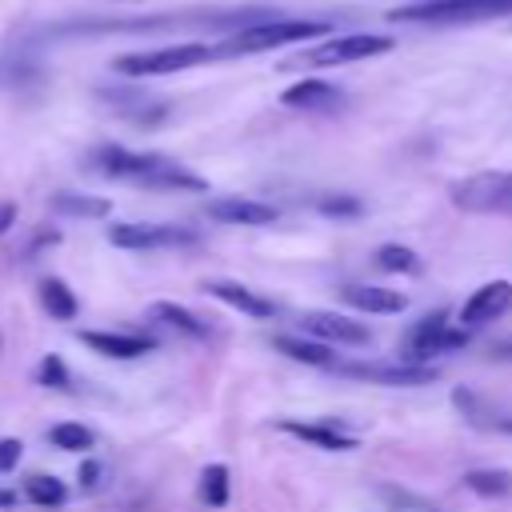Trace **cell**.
Returning <instances> with one entry per match:
<instances>
[{
    "instance_id": "obj_1",
    "label": "cell",
    "mask_w": 512,
    "mask_h": 512,
    "mask_svg": "<svg viewBox=\"0 0 512 512\" xmlns=\"http://www.w3.org/2000/svg\"><path fill=\"white\" fill-rule=\"evenodd\" d=\"M88 168L108 180H128L152 192H208V180L192 168L160 156V152H132L120 144H96L88 152Z\"/></svg>"
},
{
    "instance_id": "obj_2",
    "label": "cell",
    "mask_w": 512,
    "mask_h": 512,
    "mask_svg": "<svg viewBox=\"0 0 512 512\" xmlns=\"http://www.w3.org/2000/svg\"><path fill=\"white\" fill-rule=\"evenodd\" d=\"M332 24L328 20H304V16H268V20H256L240 32H228L220 44H216V60H232V56H256V52H272V48H284V44H300V40H316V36H328Z\"/></svg>"
},
{
    "instance_id": "obj_3",
    "label": "cell",
    "mask_w": 512,
    "mask_h": 512,
    "mask_svg": "<svg viewBox=\"0 0 512 512\" xmlns=\"http://www.w3.org/2000/svg\"><path fill=\"white\" fill-rule=\"evenodd\" d=\"M216 60V44H200V40H188V44H164V48H144V52H124L112 60V68L128 80H144V76H172V72H184V68H200Z\"/></svg>"
},
{
    "instance_id": "obj_4",
    "label": "cell",
    "mask_w": 512,
    "mask_h": 512,
    "mask_svg": "<svg viewBox=\"0 0 512 512\" xmlns=\"http://www.w3.org/2000/svg\"><path fill=\"white\" fill-rule=\"evenodd\" d=\"M512 16V0H416L388 12L396 24H480Z\"/></svg>"
},
{
    "instance_id": "obj_5",
    "label": "cell",
    "mask_w": 512,
    "mask_h": 512,
    "mask_svg": "<svg viewBox=\"0 0 512 512\" xmlns=\"http://www.w3.org/2000/svg\"><path fill=\"white\" fill-rule=\"evenodd\" d=\"M396 40L392 36H376V32H352V36H328L304 52H296L284 68H340V64H356V60H372L392 52Z\"/></svg>"
},
{
    "instance_id": "obj_6",
    "label": "cell",
    "mask_w": 512,
    "mask_h": 512,
    "mask_svg": "<svg viewBox=\"0 0 512 512\" xmlns=\"http://www.w3.org/2000/svg\"><path fill=\"white\" fill-rule=\"evenodd\" d=\"M452 204L472 216H508L512 212V172H476L452 184Z\"/></svg>"
},
{
    "instance_id": "obj_7",
    "label": "cell",
    "mask_w": 512,
    "mask_h": 512,
    "mask_svg": "<svg viewBox=\"0 0 512 512\" xmlns=\"http://www.w3.org/2000/svg\"><path fill=\"white\" fill-rule=\"evenodd\" d=\"M332 368L340 376H352L364 384H384V388H420L440 376L436 364H416V360H336Z\"/></svg>"
},
{
    "instance_id": "obj_8",
    "label": "cell",
    "mask_w": 512,
    "mask_h": 512,
    "mask_svg": "<svg viewBox=\"0 0 512 512\" xmlns=\"http://www.w3.org/2000/svg\"><path fill=\"white\" fill-rule=\"evenodd\" d=\"M108 240L116 248H128V252H156V248H192L200 244V232L188 228V224H112L108 228Z\"/></svg>"
},
{
    "instance_id": "obj_9",
    "label": "cell",
    "mask_w": 512,
    "mask_h": 512,
    "mask_svg": "<svg viewBox=\"0 0 512 512\" xmlns=\"http://www.w3.org/2000/svg\"><path fill=\"white\" fill-rule=\"evenodd\" d=\"M464 344H468V328H448V316L444 312H428V316H420L408 328L404 360L428 364V356H436V352H460Z\"/></svg>"
},
{
    "instance_id": "obj_10",
    "label": "cell",
    "mask_w": 512,
    "mask_h": 512,
    "mask_svg": "<svg viewBox=\"0 0 512 512\" xmlns=\"http://www.w3.org/2000/svg\"><path fill=\"white\" fill-rule=\"evenodd\" d=\"M300 328L324 344H348V348H364L372 344V332L364 320H352V316H340V312H304L300 316Z\"/></svg>"
},
{
    "instance_id": "obj_11",
    "label": "cell",
    "mask_w": 512,
    "mask_h": 512,
    "mask_svg": "<svg viewBox=\"0 0 512 512\" xmlns=\"http://www.w3.org/2000/svg\"><path fill=\"white\" fill-rule=\"evenodd\" d=\"M504 312H512V280H488L464 300L460 320H464V328H480V324L500 320Z\"/></svg>"
},
{
    "instance_id": "obj_12",
    "label": "cell",
    "mask_w": 512,
    "mask_h": 512,
    "mask_svg": "<svg viewBox=\"0 0 512 512\" xmlns=\"http://www.w3.org/2000/svg\"><path fill=\"white\" fill-rule=\"evenodd\" d=\"M204 212H208L216 224H244V228H264V224H276V220H280V208H276V204L248 200V196H220V200H208Z\"/></svg>"
},
{
    "instance_id": "obj_13",
    "label": "cell",
    "mask_w": 512,
    "mask_h": 512,
    "mask_svg": "<svg viewBox=\"0 0 512 512\" xmlns=\"http://www.w3.org/2000/svg\"><path fill=\"white\" fill-rule=\"evenodd\" d=\"M100 96L120 116H128L132 124H144V128H152V124H160L168 116V104L156 100V96H148V92H140V88H100Z\"/></svg>"
},
{
    "instance_id": "obj_14",
    "label": "cell",
    "mask_w": 512,
    "mask_h": 512,
    "mask_svg": "<svg viewBox=\"0 0 512 512\" xmlns=\"http://www.w3.org/2000/svg\"><path fill=\"white\" fill-rule=\"evenodd\" d=\"M280 104H288L296 112H336L344 104V92L328 80H296L280 92Z\"/></svg>"
},
{
    "instance_id": "obj_15",
    "label": "cell",
    "mask_w": 512,
    "mask_h": 512,
    "mask_svg": "<svg viewBox=\"0 0 512 512\" xmlns=\"http://www.w3.org/2000/svg\"><path fill=\"white\" fill-rule=\"evenodd\" d=\"M340 296H344V304H352L356 312H372V316H392V312H404V308H408L404 292L384 288V284H344Z\"/></svg>"
},
{
    "instance_id": "obj_16",
    "label": "cell",
    "mask_w": 512,
    "mask_h": 512,
    "mask_svg": "<svg viewBox=\"0 0 512 512\" xmlns=\"http://www.w3.org/2000/svg\"><path fill=\"white\" fill-rule=\"evenodd\" d=\"M204 288H208V296H216L220 304H228V308H236V312H244V316H256V320H272V316H276V304H272L268 296L252 292L248 284L212 280V284H204Z\"/></svg>"
},
{
    "instance_id": "obj_17",
    "label": "cell",
    "mask_w": 512,
    "mask_h": 512,
    "mask_svg": "<svg viewBox=\"0 0 512 512\" xmlns=\"http://www.w3.org/2000/svg\"><path fill=\"white\" fill-rule=\"evenodd\" d=\"M280 432H288V436H296V440H304V444H312V448H324V452H352L356 448V436H348V432H340L336 424H308V420H280Z\"/></svg>"
},
{
    "instance_id": "obj_18",
    "label": "cell",
    "mask_w": 512,
    "mask_h": 512,
    "mask_svg": "<svg viewBox=\"0 0 512 512\" xmlns=\"http://www.w3.org/2000/svg\"><path fill=\"white\" fill-rule=\"evenodd\" d=\"M80 340L92 352L112 356V360H136V356L152 352V340L148 336H136V332H80Z\"/></svg>"
},
{
    "instance_id": "obj_19",
    "label": "cell",
    "mask_w": 512,
    "mask_h": 512,
    "mask_svg": "<svg viewBox=\"0 0 512 512\" xmlns=\"http://www.w3.org/2000/svg\"><path fill=\"white\" fill-rule=\"evenodd\" d=\"M52 212L76 216V220H104V216L112 212V200L88 196V192H56V196H52Z\"/></svg>"
},
{
    "instance_id": "obj_20",
    "label": "cell",
    "mask_w": 512,
    "mask_h": 512,
    "mask_svg": "<svg viewBox=\"0 0 512 512\" xmlns=\"http://www.w3.org/2000/svg\"><path fill=\"white\" fill-rule=\"evenodd\" d=\"M276 352H284L288 360H300V364H316V368H332L336 356L324 340H304V336H276Z\"/></svg>"
},
{
    "instance_id": "obj_21",
    "label": "cell",
    "mask_w": 512,
    "mask_h": 512,
    "mask_svg": "<svg viewBox=\"0 0 512 512\" xmlns=\"http://www.w3.org/2000/svg\"><path fill=\"white\" fill-rule=\"evenodd\" d=\"M40 304L48 308V316H52V320H72V316L80 312L76 292H72L60 276H44V280H40Z\"/></svg>"
},
{
    "instance_id": "obj_22",
    "label": "cell",
    "mask_w": 512,
    "mask_h": 512,
    "mask_svg": "<svg viewBox=\"0 0 512 512\" xmlns=\"http://www.w3.org/2000/svg\"><path fill=\"white\" fill-rule=\"evenodd\" d=\"M152 320H160V324H168V328H176V332H184V336H208V320H200L196 312H188L184 304H172V300H156L152 304Z\"/></svg>"
},
{
    "instance_id": "obj_23",
    "label": "cell",
    "mask_w": 512,
    "mask_h": 512,
    "mask_svg": "<svg viewBox=\"0 0 512 512\" xmlns=\"http://www.w3.org/2000/svg\"><path fill=\"white\" fill-rule=\"evenodd\" d=\"M464 488L484 496V500H504V496H512V472H504V468H472V472H464Z\"/></svg>"
},
{
    "instance_id": "obj_24",
    "label": "cell",
    "mask_w": 512,
    "mask_h": 512,
    "mask_svg": "<svg viewBox=\"0 0 512 512\" xmlns=\"http://www.w3.org/2000/svg\"><path fill=\"white\" fill-rule=\"evenodd\" d=\"M24 496H28L36 508H60V504L68 500V488H64V480H56V476H28V480H24Z\"/></svg>"
},
{
    "instance_id": "obj_25",
    "label": "cell",
    "mask_w": 512,
    "mask_h": 512,
    "mask_svg": "<svg viewBox=\"0 0 512 512\" xmlns=\"http://www.w3.org/2000/svg\"><path fill=\"white\" fill-rule=\"evenodd\" d=\"M48 440H52V448H64V452H88L96 444V432L84 428V424L64 420V424H52L48 428Z\"/></svg>"
},
{
    "instance_id": "obj_26",
    "label": "cell",
    "mask_w": 512,
    "mask_h": 512,
    "mask_svg": "<svg viewBox=\"0 0 512 512\" xmlns=\"http://www.w3.org/2000/svg\"><path fill=\"white\" fill-rule=\"evenodd\" d=\"M376 268L380 272H404V276H412V272H420V256L408 244H384V248H376Z\"/></svg>"
},
{
    "instance_id": "obj_27",
    "label": "cell",
    "mask_w": 512,
    "mask_h": 512,
    "mask_svg": "<svg viewBox=\"0 0 512 512\" xmlns=\"http://www.w3.org/2000/svg\"><path fill=\"white\" fill-rule=\"evenodd\" d=\"M200 500L208 508H224L228 504V468L224 464H208L200 472Z\"/></svg>"
},
{
    "instance_id": "obj_28",
    "label": "cell",
    "mask_w": 512,
    "mask_h": 512,
    "mask_svg": "<svg viewBox=\"0 0 512 512\" xmlns=\"http://www.w3.org/2000/svg\"><path fill=\"white\" fill-rule=\"evenodd\" d=\"M316 212L320 216H336V220H356L364 212V204L356 196H348V192H324V196H316Z\"/></svg>"
},
{
    "instance_id": "obj_29",
    "label": "cell",
    "mask_w": 512,
    "mask_h": 512,
    "mask_svg": "<svg viewBox=\"0 0 512 512\" xmlns=\"http://www.w3.org/2000/svg\"><path fill=\"white\" fill-rule=\"evenodd\" d=\"M36 380L44 384V388H72V376H68V368H64V360L60 356H44L40 360V368H36Z\"/></svg>"
},
{
    "instance_id": "obj_30",
    "label": "cell",
    "mask_w": 512,
    "mask_h": 512,
    "mask_svg": "<svg viewBox=\"0 0 512 512\" xmlns=\"http://www.w3.org/2000/svg\"><path fill=\"white\" fill-rule=\"evenodd\" d=\"M20 456H24V444L12 440V436H4V440H0V472H12V468L20 464Z\"/></svg>"
},
{
    "instance_id": "obj_31",
    "label": "cell",
    "mask_w": 512,
    "mask_h": 512,
    "mask_svg": "<svg viewBox=\"0 0 512 512\" xmlns=\"http://www.w3.org/2000/svg\"><path fill=\"white\" fill-rule=\"evenodd\" d=\"M12 224H16V204H12V200H0V236H4Z\"/></svg>"
},
{
    "instance_id": "obj_32",
    "label": "cell",
    "mask_w": 512,
    "mask_h": 512,
    "mask_svg": "<svg viewBox=\"0 0 512 512\" xmlns=\"http://www.w3.org/2000/svg\"><path fill=\"white\" fill-rule=\"evenodd\" d=\"M96 476H100V464H96V460H88V464L80 468V484H84V488H96V484H100Z\"/></svg>"
},
{
    "instance_id": "obj_33",
    "label": "cell",
    "mask_w": 512,
    "mask_h": 512,
    "mask_svg": "<svg viewBox=\"0 0 512 512\" xmlns=\"http://www.w3.org/2000/svg\"><path fill=\"white\" fill-rule=\"evenodd\" d=\"M488 356H492V360H504V364H512V336H508V340H496Z\"/></svg>"
},
{
    "instance_id": "obj_34",
    "label": "cell",
    "mask_w": 512,
    "mask_h": 512,
    "mask_svg": "<svg viewBox=\"0 0 512 512\" xmlns=\"http://www.w3.org/2000/svg\"><path fill=\"white\" fill-rule=\"evenodd\" d=\"M488 428H496V432H512V416H496V420H488Z\"/></svg>"
},
{
    "instance_id": "obj_35",
    "label": "cell",
    "mask_w": 512,
    "mask_h": 512,
    "mask_svg": "<svg viewBox=\"0 0 512 512\" xmlns=\"http://www.w3.org/2000/svg\"><path fill=\"white\" fill-rule=\"evenodd\" d=\"M12 504H16V496L12 492H0V508H12Z\"/></svg>"
},
{
    "instance_id": "obj_36",
    "label": "cell",
    "mask_w": 512,
    "mask_h": 512,
    "mask_svg": "<svg viewBox=\"0 0 512 512\" xmlns=\"http://www.w3.org/2000/svg\"><path fill=\"white\" fill-rule=\"evenodd\" d=\"M424 512H436V508H424Z\"/></svg>"
}]
</instances>
